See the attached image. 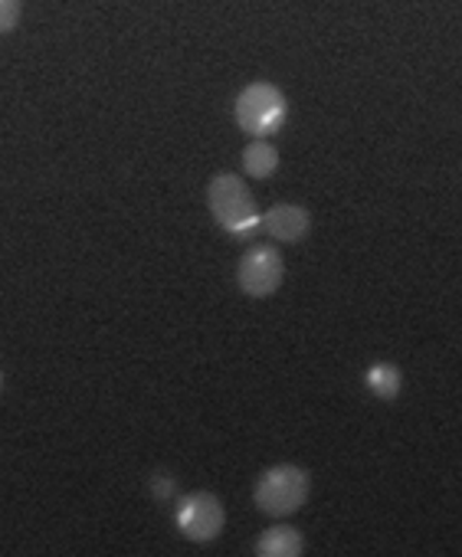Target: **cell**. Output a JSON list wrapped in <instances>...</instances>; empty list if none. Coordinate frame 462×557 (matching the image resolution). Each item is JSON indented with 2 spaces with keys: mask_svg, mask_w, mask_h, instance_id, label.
Returning <instances> with one entry per match:
<instances>
[{
  "mask_svg": "<svg viewBox=\"0 0 462 557\" xmlns=\"http://www.w3.org/2000/svg\"><path fill=\"white\" fill-rule=\"evenodd\" d=\"M286 278V259L276 246H250L237 262V286L250 299H270Z\"/></svg>",
  "mask_w": 462,
  "mask_h": 557,
  "instance_id": "4",
  "label": "cell"
},
{
  "mask_svg": "<svg viewBox=\"0 0 462 557\" xmlns=\"http://www.w3.org/2000/svg\"><path fill=\"white\" fill-rule=\"evenodd\" d=\"M309 492H312V475L302 466L279 462V466H270L257 479L253 498H257V508L263 515L289 518V515H296L309 502Z\"/></svg>",
  "mask_w": 462,
  "mask_h": 557,
  "instance_id": "2",
  "label": "cell"
},
{
  "mask_svg": "<svg viewBox=\"0 0 462 557\" xmlns=\"http://www.w3.org/2000/svg\"><path fill=\"white\" fill-rule=\"evenodd\" d=\"M21 24V0H0V34H11Z\"/></svg>",
  "mask_w": 462,
  "mask_h": 557,
  "instance_id": "10",
  "label": "cell"
},
{
  "mask_svg": "<svg viewBox=\"0 0 462 557\" xmlns=\"http://www.w3.org/2000/svg\"><path fill=\"white\" fill-rule=\"evenodd\" d=\"M174 521L180 528V534L187 541H197V544H207V541H216L223 524H226V511H223V502L213 495V492H187L177 498V511H174Z\"/></svg>",
  "mask_w": 462,
  "mask_h": 557,
  "instance_id": "5",
  "label": "cell"
},
{
  "mask_svg": "<svg viewBox=\"0 0 462 557\" xmlns=\"http://www.w3.org/2000/svg\"><path fill=\"white\" fill-rule=\"evenodd\" d=\"M234 119L237 125L253 135V138H270L276 135L286 119H289V99L279 86L273 83H250L240 96H237V106H234Z\"/></svg>",
  "mask_w": 462,
  "mask_h": 557,
  "instance_id": "3",
  "label": "cell"
},
{
  "mask_svg": "<svg viewBox=\"0 0 462 557\" xmlns=\"http://www.w3.org/2000/svg\"><path fill=\"white\" fill-rule=\"evenodd\" d=\"M171 492H174V479L171 475H154V495L171 498Z\"/></svg>",
  "mask_w": 462,
  "mask_h": 557,
  "instance_id": "11",
  "label": "cell"
},
{
  "mask_svg": "<svg viewBox=\"0 0 462 557\" xmlns=\"http://www.w3.org/2000/svg\"><path fill=\"white\" fill-rule=\"evenodd\" d=\"M0 394H4V371H0Z\"/></svg>",
  "mask_w": 462,
  "mask_h": 557,
  "instance_id": "12",
  "label": "cell"
},
{
  "mask_svg": "<svg viewBox=\"0 0 462 557\" xmlns=\"http://www.w3.org/2000/svg\"><path fill=\"white\" fill-rule=\"evenodd\" d=\"M364 384L371 387V394H374V397H380V400H394V397L400 394L403 377H400V368H397V364H390V361H377V364H371V368H367Z\"/></svg>",
  "mask_w": 462,
  "mask_h": 557,
  "instance_id": "9",
  "label": "cell"
},
{
  "mask_svg": "<svg viewBox=\"0 0 462 557\" xmlns=\"http://www.w3.org/2000/svg\"><path fill=\"white\" fill-rule=\"evenodd\" d=\"M302 554H305V537L299 528L276 524L257 537V557H302Z\"/></svg>",
  "mask_w": 462,
  "mask_h": 557,
  "instance_id": "7",
  "label": "cell"
},
{
  "mask_svg": "<svg viewBox=\"0 0 462 557\" xmlns=\"http://www.w3.org/2000/svg\"><path fill=\"white\" fill-rule=\"evenodd\" d=\"M276 168H279V151H276V145H270V141H263V138H253V141L244 148V171H247L250 177L266 181V177L276 174Z\"/></svg>",
  "mask_w": 462,
  "mask_h": 557,
  "instance_id": "8",
  "label": "cell"
},
{
  "mask_svg": "<svg viewBox=\"0 0 462 557\" xmlns=\"http://www.w3.org/2000/svg\"><path fill=\"white\" fill-rule=\"evenodd\" d=\"M260 226L279 243H299L312 230V213L299 203H276L263 213Z\"/></svg>",
  "mask_w": 462,
  "mask_h": 557,
  "instance_id": "6",
  "label": "cell"
},
{
  "mask_svg": "<svg viewBox=\"0 0 462 557\" xmlns=\"http://www.w3.org/2000/svg\"><path fill=\"white\" fill-rule=\"evenodd\" d=\"M207 207L220 230L229 236H253L260 230V207L250 194V187L240 181V174H216L207 184Z\"/></svg>",
  "mask_w": 462,
  "mask_h": 557,
  "instance_id": "1",
  "label": "cell"
}]
</instances>
